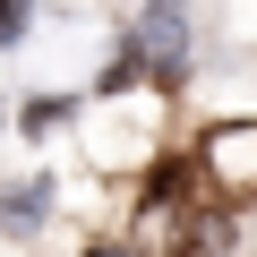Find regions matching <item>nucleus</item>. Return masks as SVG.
<instances>
[{
    "label": "nucleus",
    "instance_id": "nucleus-4",
    "mask_svg": "<svg viewBox=\"0 0 257 257\" xmlns=\"http://www.w3.org/2000/svg\"><path fill=\"white\" fill-rule=\"evenodd\" d=\"M26 9H35V0H0V43H18V35H26Z\"/></svg>",
    "mask_w": 257,
    "mask_h": 257
},
{
    "label": "nucleus",
    "instance_id": "nucleus-3",
    "mask_svg": "<svg viewBox=\"0 0 257 257\" xmlns=\"http://www.w3.org/2000/svg\"><path fill=\"white\" fill-rule=\"evenodd\" d=\"M0 223H9V231H35L43 223V180H26L18 197H0Z\"/></svg>",
    "mask_w": 257,
    "mask_h": 257
},
{
    "label": "nucleus",
    "instance_id": "nucleus-1",
    "mask_svg": "<svg viewBox=\"0 0 257 257\" xmlns=\"http://www.w3.org/2000/svg\"><path fill=\"white\" fill-rule=\"evenodd\" d=\"M138 69H155V77H180V69H189V9H180V0H146L138 35H128V60H120L103 86H128Z\"/></svg>",
    "mask_w": 257,
    "mask_h": 257
},
{
    "label": "nucleus",
    "instance_id": "nucleus-2",
    "mask_svg": "<svg viewBox=\"0 0 257 257\" xmlns=\"http://www.w3.org/2000/svg\"><path fill=\"white\" fill-rule=\"evenodd\" d=\"M206 180L223 197H257V120H231L206 138Z\"/></svg>",
    "mask_w": 257,
    "mask_h": 257
},
{
    "label": "nucleus",
    "instance_id": "nucleus-5",
    "mask_svg": "<svg viewBox=\"0 0 257 257\" xmlns=\"http://www.w3.org/2000/svg\"><path fill=\"white\" fill-rule=\"evenodd\" d=\"M94 257H128V248H94Z\"/></svg>",
    "mask_w": 257,
    "mask_h": 257
}]
</instances>
